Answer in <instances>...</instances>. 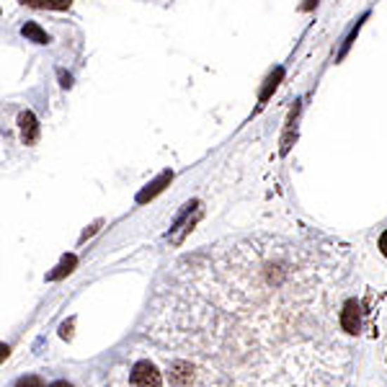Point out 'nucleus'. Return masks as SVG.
<instances>
[{"instance_id": "12", "label": "nucleus", "mask_w": 387, "mask_h": 387, "mask_svg": "<svg viewBox=\"0 0 387 387\" xmlns=\"http://www.w3.org/2000/svg\"><path fill=\"white\" fill-rule=\"evenodd\" d=\"M49 387H72L70 382H65V379H60V382H52Z\"/></svg>"}, {"instance_id": "6", "label": "nucleus", "mask_w": 387, "mask_h": 387, "mask_svg": "<svg viewBox=\"0 0 387 387\" xmlns=\"http://www.w3.org/2000/svg\"><path fill=\"white\" fill-rule=\"evenodd\" d=\"M168 181H171V173H163V176H160V178H158V181L150 183V186H147V189H145L143 194L137 197V202H147V199H150V197H155V194H158V191L163 189V186H166Z\"/></svg>"}, {"instance_id": "2", "label": "nucleus", "mask_w": 387, "mask_h": 387, "mask_svg": "<svg viewBox=\"0 0 387 387\" xmlns=\"http://www.w3.org/2000/svg\"><path fill=\"white\" fill-rule=\"evenodd\" d=\"M339 323H341V328L348 333V336H356V333H359V328H362V317H359V302L348 300L346 305H343V310H341V315H339Z\"/></svg>"}, {"instance_id": "5", "label": "nucleus", "mask_w": 387, "mask_h": 387, "mask_svg": "<svg viewBox=\"0 0 387 387\" xmlns=\"http://www.w3.org/2000/svg\"><path fill=\"white\" fill-rule=\"evenodd\" d=\"M29 8H47V11H67L72 0H21Z\"/></svg>"}, {"instance_id": "1", "label": "nucleus", "mask_w": 387, "mask_h": 387, "mask_svg": "<svg viewBox=\"0 0 387 387\" xmlns=\"http://www.w3.org/2000/svg\"><path fill=\"white\" fill-rule=\"evenodd\" d=\"M132 385L135 387H163L160 372L150 362H137L132 369Z\"/></svg>"}, {"instance_id": "10", "label": "nucleus", "mask_w": 387, "mask_h": 387, "mask_svg": "<svg viewBox=\"0 0 387 387\" xmlns=\"http://www.w3.org/2000/svg\"><path fill=\"white\" fill-rule=\"evenodd\" d=\"M379 251H382V256L387 258V230L382 232V235H379Z\"/></svg>"}, {"instance_id": "4", "label": "nucleus", "mask_w": 387, "mask_h": 387, "mask_svg": "<svg viewBox=\"0 0 387 387\" xmlns=\"http://www.w3.org/2000/svg\"><path fill=\"white\" fill-rule=\"evenodd\" d=\"M21 34L26 37V41H34V44H49V34L41 29L39 24H34V21H29V24L21 26Z\"/></svg>"}, {"instance_id": "3", "label": "nucleus", "mask_w": 387, "mask_h": 387, "mask_svg": "<svg viewBox=\"0 0 387 387\" xmlns=\"http://www.w3.org/2000/svg\"><path fill=\"white\" fill-rule=\"evenodd\" d=\"M18 126H21V137H24V145H34L39 140V122L34 117L32 111H24L18 117Z\"/></svg>"}, {"instance_id": "11", "label": "nucleus", "mask_w": 387, "mask_h": 387, "mask_svg": "<svg viewBox=\"0 0 387 387\" xmlns=\"http://www.w3.org/2000/svg\"><path fill=\"white\" fill-rule=\"evenodd\" d=\"M6 356H8V346H6V343H0V362H3Z\"/></svg>"}, {"instance_id": "9", "label": "nucleus", "mask_w": 387, "mask_h": 387, "mask_svg": "<svg viewBox=\"0 0 387 387\" xmlns=\"http://www.w3.org/2000/svg\"><path fill=\"white\" fill-rule=\"evenodd\" d=\"M60 86H63V88H70L72 86V78L67 75V72H63V70H60Z\"/></svg>"}, {"instance_id": "8", "label": "nucleus", "mask_w": 387, "mask_h": 387, "mask_svg": "<svg viewBox=\"0 0 387 387\" xmlns=\"http://www.w3.org/2000/svg\"><path fill=\"white\" fill-rule=\"evenodd\" d=\"M16 387H41V379L39 377H24V379H18Z\"/></svg>"}, {"instance_id": "7", "label": "nucleus", "mask_w": 387, "mask_h": 387, "mask_svg": "<svg viewBox=\"0 0 387 387\" xmlns=\"http://www.w3.org/2000/svg\"><path fill=\"white\" fill-rule=\"evenodd\" d=\"M282 75H284V70H282V67H279V70L274 72V75H271L269 80H266V88H263V93H261V103L266 101V98H269V93H271V91H274V88L279 86V80H282Z\"/></svg>"}]
</instances>
